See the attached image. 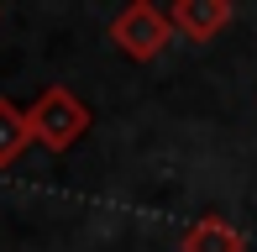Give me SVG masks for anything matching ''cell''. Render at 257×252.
Instances as JSON below:
<instances>
[{
	"label": "cell",
	"mask_w": 257,
	"mask_h": 252,
	"mask_svg": "<svg viewBox=\"0 0 257 252\" xmlns=\"http://www.w3.org/2000/svg\"><path fill=\"white\" fill-rule=\"evenodd\" d=\"M89 121H95V116H89V105L74 95V89H63V84L42 89V95L27 105L32 142H37V147H48V153H68L74 142H84Z\"/></svg>",
	"instance_id": "6da1fadb"
},
{
	"label": "cell",
	"mask_w": 257,
	"mask_h": 252,
	"mask_svg": "<svg viewBox=\"0 0 257 252\" xmlns=\"http://www.w3.org/2000/svg\"><path fill=\"white\" fill-rule=\"evenodd\" d=\"M173 27H168V11H158L153 0H137V6H126L121 16L110 21V42L121 58L132 63H153L163 48H168Z\"/></svg>",
	"instance_id": "7a4b0ae2"
},
{
	"label": "cell",
	"mask_w": 257,
	"mask_h": 252,
	"mask_svg": "<svg viewBox=\"0 0 257 252\" xmlns=\"http://www.w3.org/2000/svg\"><path fill=\"white\" fill-rule=\"evenodd\" d=\"M231 0H173L168 6V27L189 42H215L231 27Z\"/></svg>",
	"instance_id": "3957f363"
},
{
	"label": "cell",
	"mask_w": 257,
	"mask_h": 252,
	"mask_svg": "<svg viewBox=\"0 0 257 252\" xmlns=\"http://www.w3.org/2000/svg\"><path fill=\"white\" fill-rule=\"evenodd\" d=\"M179 252H247V236H241L226 215H205V221H194L189 231H184Z\"/></svg>",
	"instance_id": "277c9868"
},
{
	"label": "cell",
	"mask_w": 257,
	"mask_h": 252,
	"mask_svg": "<svg viewBox=\"0 0 257 252\" xmlns=\"http://www.w3.org/2000/svg\"><path fill=\"white\" fill-rule=\"evenodd\" d=\"M32 147V126H27V110L16 100L0 95V168H11L21 153Z\"/></svg>",
	"instance_id": "5b68a950"
}]
</instances>
